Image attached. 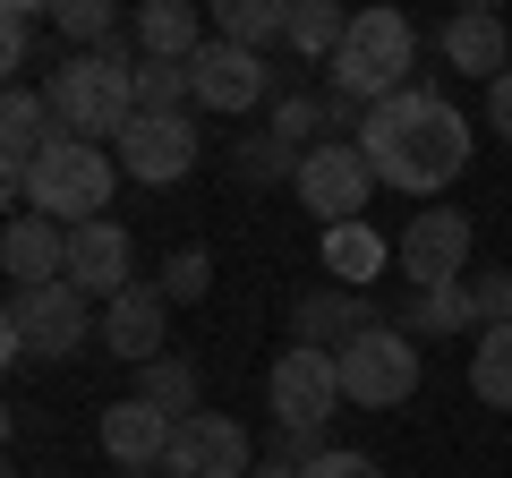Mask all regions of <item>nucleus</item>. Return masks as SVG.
Here are the masks:
<instances>
[{"mask_svg": "<svg viewBox=\"0 0 512 478\" xmlns=\"http://www.w3.org/2000/svg\"><path fill=\"white\" fill-rule=\"evenodd\" d=\"M470 120L461 103H444L436 86H402L393 103H376L359 120V154L376 171V188H402V197H444V188L470 171Z\"/></svg>", "mask_w": 512, "mask_h": 478, "instance_id": "f257e3e1", "label": "nucleus"}, {"mask_svg": "<svg viewBox=\"0 0 512 478\" xmlns=\"http://www.w3.org/2000/svg\"><path fill=\"white\" fill-rule=\"evenodd\" d=\"M325 86L342 94V103H359V111L393 103L402 86H419V26H410L393 0H376V9H350L342 52L325 60Z\"/></svg>", "mask_w": 512, "mask_h": 478, "instance_id": "f03ea898", "label": "nucleus"}, {"mask_svg": "<svg viewBox=\"0 0 512 478\" xmlns=\"http://www.w3.org/2000/svg\"><path fill=\"white\" fill-rule=\"evenodd\" d=\"M52 120L60 137H120L128 120H137V43H86V52H69L52 69Z\"/></svg>", "mask_w": 512, "mask_h": 478, "instance_id": "7ed1b4c3", "label": "nucleus"}, {"mask_svg": "<svg viewBox=\"0 0 512 478\" xmlns=\"http://www.w3.org/2000/svg\"><path fill=\"white\" fill-rule=\"evenodd\" d=\"M0 333H9V359H77L103 333V316L77 282H35V291H9Z\"/></svg>", "mask_w": 512, "mask_h": 478, "instance_id": "20e7f679", "label": "nucleus"}, {"mask_svg": "<svg viewBox=\"0 0 512 478\" xmlns=\"http://www.w3.org/2000/svg\"><path fill=\"white\" fill-rule=\"evenodd\" d=\"M103 205H111V154L94 137H52L26 180V214H52L77 231V222H103Z\"/></svg>", "mask_w": 512, "mask_h": 478, "instance_id": "39448f33", "label": "nucleus"}, {"mask_svg": "<svg viewBox=\"0 0 512 478\" xmlns=\"http://www.w3.org/2000/svg\"><path fill=\"white\" fill-rule=\"evenodd\" d=\"M333 359H342V393H350L359 410H402L410 393H419V342H410L393 316H384V325H367L359 342L333 350Z\"/></svg>", "mask_w": 512, "mask_h": 478, "instance_id": "423d86ee", "label": "nucleus"}, {"mask_svg": "<svg viewBox=\"0 0 512 478\" xmlns=\"http://www.w3.org/2000/svg\"><path fill=\"white\" fill-rule=\"evenodd\" d=\"M470 248H478V222L461 205H419L393 239V265H402L410 291H444V282L470 274Z\"/></svg>", "mask_w": 512, "mask_h": 478, "instance_id": "0eeeda50", "label": "nucleus"}, {"mask_svg": "<svg viewBox=\"0 0 512 478\" xmlns=\"http://www.w3.org/2000/svg\"><path fill=\"white\" fill-rule=\"evenodd\" d=\"M342 402H350V393H342V359L316 350V342H291L274 359V376H265V410H274V427H316V436H325V419Z\"/></svg>", "mask_w": 512, "mask_h": 478, "instance_id": "6e6552de", "label": "nucleus"}, {"mask_svg": "<svg viewBox=\"0 0 512 478\" xmlns=\"http://www.w3.org/2000/svg\"><path fill=\"white\" fill-rule=\"evenodd\" d=\"M299 205L316 214V231H333V222H359L367 197H376V171H367L359 137H325V146L299 154Z\"/></svg>", "mask_w": 512, "mask_h": 478, "instance_id": "1a4fd4ad", "label": "nucleus"}, {"mask_svg": "<svg viewBox=\"0 0 512 478\" xmlns=\"http://www.w3.org/2000/svg\"><path fill=\"white\" fill-rule=\"evenodd\" d=\"M188 86H197V111H256V103H274V69H265V52H248V43L214 35L197 60H188Z\"/></svg>", "mask_w": 512, "mask_h": 478, "instance_id": "9d476101", "label": "nucleus"}, {"mask_svg": "<svg viewBox=\"0 0 512 478\" xmlns=\"http://www.w3.org/2000/svg\"><path fill=\"white\" fill-rule=\"evenodd\" d=\"M120 171L146 180V188L188 180V171H197V120H188V111H137L120 129Z\"/></svg>", "mask_w": 512, "mask_h": 478, "instance_id": "9b49d317", "label": "nucleus"}, {"mask_svg": "<svg viewBox=\"0 0 512 478\" xmlns=\"http://www.w3.org/2000/svg\"><path fill=\"white\" fill-rule=\"evenodd\" d=\"M256 470V444L239 419H222V410H197V419H180V436H171L163 453V478H248Z\"/></svg>", "mask_w": 512, "mask_h": 478, "instance_id": "f8f14e48", "label": "nucleus"}, {"mask_svg": "<svg viewBox=\"0 0 512 478\" xmlns=\"http://www.w3.org/2000/svg\"><path fill=\"white\" fill-rule=\"evenodd\" d=\"M163 333H171L163 282H128L120 299H103V333H94V342H103L111 359H128V368H154V359H163Z\"/></svg>", "mask_w": 512, "mask_h": 478, "instance_id": "ddd939ff", "label": "nucleus"}, {"mask_svg": "<svg viewBox=\"0 0 512 478\" xmlns=\"http://www.w3.org/2000/svg\"><path fill=\"white\" fill-rule=\"evenodd\" d=\"M171 436H180V419L154 410L146 393H128V402L103 410V453H111V470H163Z\"/></svg>", "mask_w": 512, "mask_h": 478, "instance_id": "4468645a", "label": "nucleus"}, {"mask_svg": "<svg viewBox=\"0 0 512 478\" xmlns=\"http://www.w3.org/2000/svg\"><path fill=\"white\" fill-rule=\"evenodd\" d=\"M128 274H137V248H128V231H120L111 214L69 231V282H77L86 299H120Z\"/></svg>", "mask_w": 512, "mask_h": 478, "instance_id": "2eb2a0df", "label": "nucleus"}, {"mask_svg": "<svg viewBox=\"0 0 512 478\" xmlns=\"http://www.w3.org/2000/svg\"><path fill=\"white\" fill-rule=\"evenodd\" d=\"M0 265H9L18 291H35V282H69V222L18 214L9 231H0Z\"/></svg>", "mask_w": 512, "mask_h": 478, "instance_id": "dca6fc26", "label": "nucleus"}, {"mask_svg": "<svg viewBox=\"0 0 512 478\" xmlns=\"http://www.w3.org/2000/svg\"><path fill=\"white\" fill-rule=\"evenodd\" d=\"M367 325H384L376 299L367 291H342V282H325V291H308L291 308V342H316V350H350Z\"/></svg>", "mask_w": 512, "mask_h": 478, "instance_id": "f3484780", "label": "nucleus"}, {"mask_svg": "<svg viewBox=\"0 0 512 478\" xmlns=\"http://www.w3.org/2000/svg\"><path fill=\"white\" fill-rule=\"evenodd\" d=\"M128 43H137V60H197L214 35H205V9H197V0H137Z\"/></svg>", "mask_w": 512, "mask_h": 478, "instance_id": "a211bd4d", "label": "nucleus"}, {"mask_svg": "<svg viewBox=\"0 0 512 478\" xmlns=\"http://www.w3.org/2000/svg\"><path fill=\"white\" fill-rule=\"evenodd\" d=\"M436 43H444V60H453L461 77H504L512 69V43H504V18H495V9H453Z\"/></svg>", "mask_w": 512, "mask_h": 478, "instance_id": "6ab92c4d", "label": "nucleus"}, {"mask_svg": "<svg viewBox=\"0 0 512 478\" xmlns=\"http://www.w3.org/2000/svg\"><path fill=\"white\" fill-rule=\"evenodd\" d=\"M316 265H325V274L342 282V291H367V282H376L384 265H393V248H384V231L359 214V222H333V231L316 239Z\"/></svg>", "mask_w": 512, "mask_h": 478, "instance_id": "aec40b11", "label": "nucleus"}, {"mask_svg": "<svg viewBox=\"0 0 512 478\" xmlns=\"http://www.w3.org/2000/svg\"><path fill=\"white\" fill-rule=\"evenodd\" d=\"M350 35V9L342 0H291V26H282V43H291L299 60H333Z\"/></svg>", "mask_w": 512, "mask_h": 478, "instance_id": "412c9836", "label": "nucleus"}, {"mask_svg": "<svg viewBox=\"0 0 512 478\" xmlns=\"http://www.w3.org/2000/svg\"><path fill=\"white\" fill-rule=\"evenodd\" d=\"M205 18H214L231 43L265 52V43H282V26H291V0H205Z\"/></svg>", "mask_w": 512, "mask_h": 478, "instance_id": "4be33fe9", "label": "nucleus"}, {"mask_svg": "<svg viewBox=\"0 0 512 478\" xmlns=\"http://www.w3.org/2000/svg\"><path fill=\"white\" fill-rule=\"evenodd\" d=\"M470 393L487 410H512V325H478V342H470Z\"/></svg>", "mask_w": 512, "mask_h": 478, "instance_id": "5701e85b", "label": "nucleus"}, {"mask_svg": "<svg viewBox=\"0 0 512 478\" xmlns=\"http://www.w3.org/2000/svg\"><path fill=\"white\" fill-rule=\"evenodd\" d=\"M470 282V274H461ZM461 282H444V291H410V308L393 316V325L410 333V342H427V333H461L470 325V291H461Z\"/></svg>", "mask_w": 512, "mask_h": 478, "instance_id": "b1692460", "label": "nucleus"}, {"mask_svg": "<svg viewBox=\"0 0 512 478\" xmlns=\"http://www.w3.org/2000/svg\"><path fill=\"white\" fill-rule=\"evenodd\" d=\"M137 393H146V402L154 410H171V419H197V368H188V359H171V350H163V359H154V368H137Z\"/></svg>", "mask_w": 512, "mask_h": 478, "instance_id": "393cba45", "label": "nucleus"}, {"mask_svg": "<svg viewBox=\"0 0 512 478\" xmlns=\"http://www.w3.org/2000/svg\"><path fill=\"white\" fill-rule=\"evenodd\" d=\"M265 129L282 137V146H325V129H333V103H316V94H274V111H265Z\"/></svg>", "mask_w": 512, "mask_h": 478, "instance_id": "a878e982", "label": "nucleus"}, {"mask_svg": "<svg viewBox=\"0 0 512 478\" xmlns=\"http://www.w3.org/2000/svg\"><path fill=\"white\" fill-rule=\"evenodd\" d=\"M231 171H239V180H256V188H265V180H299V146H282L274 129H256V137H239V146H231Z\"/></svg>", "mask_w": 512, "mask_h": 478, "instance_id": "bb28decb", "label": "nucleus"}, {"mask_svg": "<svg viewBox=\"0 0 512 478\" xmlns=\"http://www.w3.org/2000/svg\"><path fill=\"white\" fill-rule=\"evenodd\" d=\"M197 86H188V60H137V111H188Z\"/></svg>", "mask_w": 512, "mask_h": 478, "instance_id": "cd10ccee", "label": "nucleus"}, {"mask_svg": "<svg viewBox=\"0 0 512 478\" xmlns=\"http://www.w3.org/2000/svg\"><path fill=\"white\" fill-rule=\"evenodd\" d=\"M52 26L86 52V43H111L120 35V0H52Z\"/></svg>", "mask_w": 512, "mask_h": 478, "instance_id": "c85d7f7f", "label": "nucleus"}, {"mask_svg": "<svg viewBox=\"0 0 512 478\" xmlns=\"http://www.w3.org/2000/svg\"><path fill=\"white\" fill-rule=\"evenodd\" d=\"M214 291V257L205 248H171L163 257V299H205Z\"/></svg>", "mask_w": 512, "mask_h": 478, "instance_id": "c756f323", "label": "nucleus"}, {"mask_svg": "<svg viewBox=\"0 0 512 478\" xmlns=\"http://www.w3.org/2000/svg\"><path fill=\"white\" fill-rule=\"evenodd\" d=\"M461 291H470V325H512V274H470L461 282Z\"/></svg>", "mask_w": 512, "mask_h": 478, "instance_id": "7c9ffc66", "label": "nucleus"}, {"mask_svg": "<svg viewBox=\"0 0 512 478\" xmlns=\"http://www.w3.org/2000/svg\"><path fill=\"white\" fill-rule=\"evenodd\" d=\"M299 478H384V470H376L367 453H342V444H325V453H316Z\"/></svg>", "mask_w": 512, "mask_h": 478, "instance_id": "2f4dec72", "label": "nucleus"}, {"mask_svg": "<svg viewBox=\"0 0 512 478\" xmlns=\"http://www.w3.org/2000/svg\"><path fill=\"white\" fill-rule=\"evenodd\" d=\"M0 60H9V77H18L26 60H35V18H18V9L0 18Z\"/></svg>", "mask_w": 512, "mask_h": 478, "instance_id": "473e14b6", "label": "nucleus"}, {"mask_svg": "<svg viewBox=\"0 0 512 478\" xmlns=\"http://www.w3.org/2000/svg\"><path fill=\"white\" fill-rule=\"evenodd\" d=\"M487 129H495V137H512V69H504V77H487Z\"/></svg>", "mask_w": 512, "mask_h": 478, "instance_id": "72a5a7b5", "label": "nucleus"}, {"mask_svg": "<svg viewBox=\"0 0 512 478\" xmlns=\"http://www.w3.org/2000/svg\"><path fill=\"white\" fill-rule=\"evenodd\" d=\"M248 478H299V461H256Z\"/></svg>", "mask_w": 512, "mask_h": 478, "instance_id": "f704fd0d", "label": "nucleus"}, {"mask_svg": "<svg viewBox=\"0 0 512 478\" xmlns=\"http://www.w3.org/2000/svg\"><path fill=\"white\" fill-rule=\"evenodd\" d=\"M0 9H18V18H52V0H0Z\"/></svg>", "mask_w": 512, "mask_h": 478, "instance_id": "c9c22d12", "label": "nucleus"}, {"mask_svg": "<svg viewBox=\"0 0 512 478\" xmlns=\"http://www.w3.org/2000/svg\"><path fill=\"white\" fill-rule=\"evenodd\" d=\"M453 9H504V0H453Z\"/></svg>", "mask_w": 512, "mask_h": 478, "instance_id": "e433bc0d", "label": "nucleus"}, {"mask_svg": "<svg viewBox=\"0 0 512 478\" xmlns=\"http://www.w3.org/2000/svg\"><path fill=\"white\" fill-rule=\"evenodd\" d=\"M120 478H163V470H120Z\"/></svg>", "mask_w": 512, "mask_h": 478, "instance_id": "4c0bfd02", "label": "nucleus"}]
</instances>
